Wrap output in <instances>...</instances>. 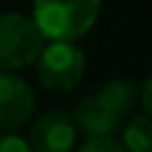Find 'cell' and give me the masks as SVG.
<instances>
[{
	"mask_svg": "<svg viewBox=\"0 0 152 152\" xmlns=\"http://www.w3.org/2000/svg\"><path fill=\"white\" fill-rule=\"evenodd\" d=\"M137 104V84L132 79H112L86 94L74 109L76 132L86 137H109L119 129Z\"/></svg>",
	"mask_w": 152,
	"mask_h": 152,
	"instance_id": "obj_1",
	"label": "cell"
},
{
	"mask_svg": "<svg viewBox=\"0 0 152 152\" xmlns=\"http://www.w3.org/2000/svg\"><path fill=\"white\" fill-rule=\"evenodd\" d=\"M102 10V0H33L31 20L46 41H69L86 36Z\"/></svg>",
	"mask_w": 152,
	"mask_h": 152,
	"instance_id": "obj_2",
	"label": "cell"
},
{
	"mask_svg": "<svg viewBox=\"0 0 152 152\" xmlns=\"http://www.w3.org/2000/svg\"><path fill=\"white\" fill-rule=\"evenodd\" d=\"M36 74L41 86L56 94L74 91L84 79L86 56L79 46L69 41H48L36 58Z\"/></svg>",
	"mask_w": 152,
	"mask_h": 152,
	"instance_id": "obj_3",
	"label": "cell"
},
{
	"mask_svg": "<svg viewBox=\"0 0 152 152\" xmlns=\"http://www.w3.org/2000/svg\"><path fill=\"white\" fill-rule=\"evenodd\" d=\"M46 38L23 13H0V71L28 69L36 64Z\"/></svg>",
	"mask_w": 152,
	"mask_h": 152,
	"instance_id": "obj_4",
	"label": "cell"
},
{
	"mask_svg": "<svg viewBox=\"0 0 152 152\" xmlns=\"http://www.w3.org/2000/svg\"><path fill=\"white\" fill-rule=\"evenodd\" d=\"M36 96L26 79L0 71V132H15L31 119Z\"/></svg>",
	"mask_w": 152,
	"mask_h": 152,
	"instance_id": "obj_5",
	"label": "cell"
},
{
	"mask_svg": "<svg viewBox=\"0 0 152 152\" xmlns=\"http://www.w3.org/2000/svg\"><path fill=\"white\" fill-rule=\"evenodd\" d=\"M31 152H71L76 145V124L66 112H46L28 134Z\"/></svg>",
	"mask_w": 152,
	"mask_h": 152,
	"instance_id": "obj_6",
	"label": "cell"
},
{
	"mask_svg": "<svg viewBox=\"0 0 152 152\" xmlns=\"http://www.w3.org/2000/svg\"><path fill=\"white\" fill-rule=\"evenodd\" d=\"M122 147L124 152H152V119L150 114H132L122 124Z\"/></svg>",
	"mask_w": 152,
	"mask_h": 152,
	"instance_id": "obj_7",
	"label": "cell"
},
{
	"mask_svg": "<svg viewBox=\"0 0 152 152\" xmlns=\"http://www.w3.org/2000/svg\"><path fill=\"white\" fill-rule=\"evenodd\" d=\"M79 152H124V147L114 140V134H109V137H86V142L79 147Z\"/></svg>",
	"mask_w": 152,
	"mask_h": 152,
	"instance_id": "obj_8",
	"label": "cell"
},
{
	"mask_svg": "<svg viewBox=\"0 0 152 152\" xmlns=\"http://www.w3.org/2000/svg\"><path fill=\"white\" fill-rule=\"evenodd\" d=\"M0 152H31L28 142L13 132H0Z\"/></svg>",
	"mask_w": 152,
	"mask_h": 152,
	"instance_id": "obj_9",
	"label": "cell"
},
{
	"mask_svg": "<svg viewBox=\"0 0 152 152\" xmlns=\"http://www.w3.org/2000/svg\"><path fill=\"white\" fill-rule=\"evenodd\" d=\"M137 91H140V102H142V109H145V114H150L152 112V79L150 76H147L145 81L140 84V86H137Z\"/></svg>",
	"mask_w": 152,
	"mask_h": 152,
	"instance_id": "obj_10",
	"label": "cell"
}]
</instances>
